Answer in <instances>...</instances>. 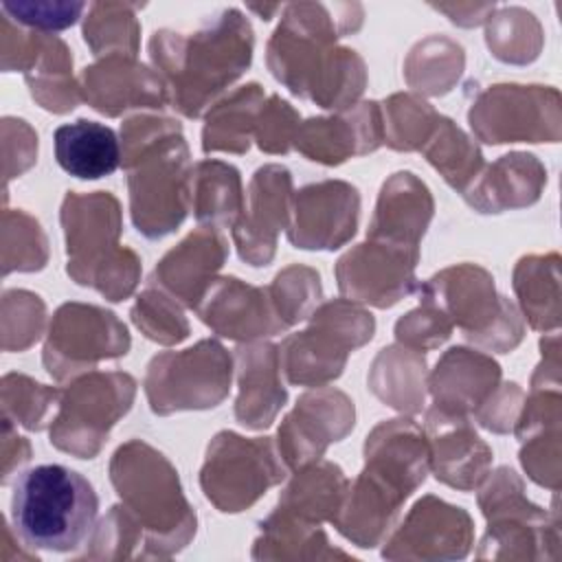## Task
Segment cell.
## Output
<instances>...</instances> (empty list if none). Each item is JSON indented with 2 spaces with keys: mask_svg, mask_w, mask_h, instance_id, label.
I'll use <instances>...</instances> for the list:
<instances>
[{
  "mask_svg": "<svg viewBox=\"0 0 562 562\" xmlns=\"http://www.w3.org/2000/svg\"><path fill=\"white\" fill-rule=\"evenodd\" d=\"M362 22L360 4L292 2L268 42V66L294 94L310 97L323 108H342L364 88V64L336 46L342 33Z\"/></svg>",
  "mask_w": 562,
  "mask_h": 562,
  "instance_id": "6da1fadb",
  "label": "cell"
},
{
  "mask_svg": "<svg viewBox=\"0 0 562 562\" xmlns=\"http://www.w3.org/2000/svg\"><path fill=\"white\" fill-rule=\"evenodd\" d=\"M156 68L171 86L176 108L198 116L202 108L233 83L250 64L252 26L235 9H222L193 33L156 31L149 40Z\"/></svg>",
  "mask_w": 562,
  "mask_h": 562,
  "instance_id": "7a4b0ae2",
  "label": "cell"
},
{
  "mask_svg": "<svg viewBox=\"0 0 562 562\" xmlns=\"http://www.w3.org/2000/svg\"><path fill=\"white\" fill-rule=\"evenodd\" d=\"M121 160L130 169V204L138 233L149 239L171 233L187 215L191 180L178 123L156 116L125 121Z\"/></svg>",
  "mask_w": 562,
  "mask_h": 562,
  "instance_id": "3957f363",
  "label": "cell"
},
{
  "mask_svg": "<svg viewBox=\"0 0 562 562\" xmlns=\"http://www.w3.org/2000/svg\"><path fill=\"white\" fill-rule=\"evenodd\" d=\"M97 512L92 483L66 465H35L15 479L11 520L26 547L75 551L90 536Z\"/></svg>",
  "mask_w": 562,
  "mask_h": 562,
  "instance_id": "277c9868",
  "label": "cell"
},
{
  "mask_svg": "<svg viewBox=\"0 0 562 562\" xmlns=\"http://www.w3.org/2000/svg\"><path fill=\"white\" fill-rule=\"evenodd\" d=\"M68 274L81 285H94L110 301L125 299L138 279L132 250H116L121 231L119 202L103 191L68 193L61 206Z\"/></svg>",
  "mask_w": 562,
  "mask_h": 562,
  "instance_id": "5b68a950",
  "label": "cell"
},
{
  "mask_svg": "<svg viewBox=\"0 0 562 562\" xmlns=\"http://www.w3.org/2000/svg\"><path fill=\"white\" fill-rule=\"evenodd\" d=\"M373 334L371 314L336 301L314 314V323L283 345V364L294 384H323L338 378L349 349L360 347Z\"/></svg>",
  "mask_w": 562,
  "mask_h": 562,
  "instance_id": "8992f818",
  "label": "cell"
},
{
  "mask_svg": "<svg viewBox=\"0 0 562 562\" xmlns=\"http://www.w3.org/2000/svg\"><path fill=\"white\" fill-rule=\"evenodd\" d=\"M231 360L215 340L198 342L180 353L156 356L149 364L145 391L154 413L215 406L228 391Z\"/></svg>",
  "mask_w": 562,
  "mask_h": 562,
  "instance_id": "52a82bcc",
  "label": "cell"
},
{
  "mask_svg": "<svg viewBox=\"0 0 562 562\" xmlns=\"http://www.w3.org/2000/svg\"><path fill=\"white\" fill-rule=\"evenodd\" d=\"M132 397L134 380L125 373H94L79 380L64 395L50 426V443L83 459L94 457Z\"/></svg>",
  "mask_w": 562,
  "mask_h": 562,
  "instance_id": "ba28073f",
  "label": "cell"
},
{
  "mask_svg": "<svg viewBox=\"0 0 562 562\" xmlns=\"http://www.w3.org/2000/svg\"><path fill=\"white\" fill-rule=\"evenodd\" d=\"M283 476L268 439L220 432L209 446L202 487L222 512H239Z\"/></svg>",
  "mask_w": 562,
  "mask_h": 562,
  "instance_id": "9c48e42d",
  "label": "cell"
},
{
  "mask_svg": "<svg viewBox=\"0 0 562 562\" xmlns=\"http://www.w3.org/2000/svg\"><path fill=\"white\" fill-rule=\"evenodd\" d=\"M127 347L130 336L112 312L94 305L66 303L50 323L44 364L50 375L64 380L101 358L125 353Z\"/></svg>",
  "mask_w": 562,
  "mask_h": 562,
  "instance_id": "30bf717a",
  "label": "cell"
},
{
  "mask_svg": "<svg viewBox=\"0 0 562 562\" xmlns=\"http://www.w3.org/2000/svg\"><path fill=\"white\" fill-rule=\"evenodd\" d=\"M2 68L24 70L35 101L53 112H68L77 105L72 86V57L68 46L40 31H22L2 13Z\"/></svg>",
  "mask_w": 562,
  "mask_h": 562,
  "instance_id": "8fae6325",
  "label": "cell"
},
{
  "mask_svg": "<svg viewBox=\"0 0 562 562\" xmlns=\"http://www.w3.org/2000/svg\"><path fill=\"white\" fill-rule=\"evenodd\" d=\"M417 246H402L380 239L347 252L336 268L340 292L378 307L397 303L413 290Z\"/></svg>",
  "mask_w": 562,
  "mask_h": 562,
  "instance_id": "7c38bea8",
  "label": "cell"
},
{
  "mask_svg": "<svg viewBox=\"0 0 562 562\" xmlns=\"http://www.w3.org/2000/svg\"><path fill=\"white\" fill-rule=\"evenodd\" d=\"M358 206V191L345 182L310 184L296 193L288 237L301 248L334 250L356 233Z\"/></svg>",
  "mask_w": 562,
  "mask_h": 562,
  "instance_id": "4fadbf2b",
  "label": "cell"
},
{
  "mask_svg": "<svg viewBox=\"0 0 562 562\" xmlns=\"http://www.w3.org/2000/svg\"><path fill=\"white\" fill-rule=\"evenodd\" d=\"M290 211V173L279 165L261 167L250 182L248 213L235 224V241L241 259L263 266L274 255L277 233Z\"/></svg>",
  "mask_w": 562,
  "mask_h": 562,
  "instance_id": "5bb4252c",
  "label": "cell"
},
{
  "mask_svg": "<svg viewBox=\"0 0 562 562\" xmlns=\"http://www.w3.org/2000/svg\"><path fill=\"white\" fill-rule=\"evenodd\" d=\"M540 86H492L470 110L474 132L487 143L544 138L542 105L547 94Z\"/></svg>",
  "mask_w": 562,
  "mask_h": 562,
  "instance_id": "9a60e30c",
  "label": "cell"
},
{
  "mask_svg": "<svg viewBox=\"0 0 562 562\" xmlns=\"http://www.w3.org/2000/svg\"><path fill=\"white\" fill-rule=\"evenodd\" d=\"M81 88L86 101L108 116L138 105L160 108L167 101L160 77L127 55H108L88 66L81 75Z\"/></svg>",
  "mask_w": 562,
  "mask_h": 562,
  "instance_id": "2e32d148",
  "label": "cell"
},
{
  "mask_svg": "<svg viewBox=\"0 0 562 562\" xmlns=\"http://www.w3.org/2000/svg\"><path fill=\"white\" fill-rule=\"evenodd\" d=\"M351 402L338 391L307 393L301 397L296 411L279 428V446L290 465H299L312 457H318L329 441H338L353 426V415H331L351 411Z\"/></svg>",
  "mask_w": 562,
  "mask_h": 562,
  "instance_id": "e0dca14e",
  "label": "cell"
},
{
  "mask_svg": "<svg viewBox=\"0 0 562 562\" xmlns=\"http://www.w3.org/2000/svg\"><path fill=\"white\" fill-rule=\"evenodd\" d=\"M296 147L325 165H338L356 154L373 151L380 145V121L375 103H362L351 114L310 119L294 136Z\"/></svg>",
  "mask_w": 562,
  "mask_h": 562,
  "instance_id": "ac0fdd59",
  "label": "cell"
},
{
  "mask_svg": "<svg viewBox=\"0 0 562 562\" xmlns=\"http://www.w3.org/2000/svg\"><path fill=\"white\" fill-rule=\"evenodd\" d=\"M263 299V290L244 285L237 279H222L209 290L204 305L198 310L202 321L217 334L248 340L283 329L279 316L272 314Z\"/></svg>",
  "mask_w": 562,
  "mask_h": 562,
  "instance_id": "d6986e66",
  "label": "cell"
},
{
  "mask_svg": "<svg viewBox=\"0 0 562 562\" xmlns=\"http://www.w3.org/2000/svg\"><path fill=\"white\" fill-rule=\"evenodd\" d=\"M432 215L428 189L413 173H395L382 189L371 222V239L417 246Z\"/></svg>",
  "mask_w": 562,
  "mask_h": 562,
  "instance_id": "ffe728a7",
  "label": "cell"
},
{
  "mask_svg": "<svg viewBox=\"0 0 562 562\" xmlns=\"http://www.w3.org/2000/svg\"><path fill=\"white\" fill-rule=\"evenodd\" d=\"M53 140L59 167L81 180H97L114 173L123 158L116 132L97 121L79 119L59 125Z\"/></svg>",
  "mask_w": 562,
  "mask_h": 562,
  "instance_id": "44dd1931",
  "label": "cell"
},
{
  "mask_svg": "<svg viewBox=\"0 0 562 562\" xmlns=\"http://www.w3.org/2000/svg\"><path fill=\"white\" fill-rule=\"evenodd\" d=\"M226 257L224 239L213 231H195L156 266V277L187 305H198L213 272Z\"/></svg>",
  "mask_w": 562,
  "mask_h": 562,
  "instance_id": "7402d4cb",
  "label": "cell"
},
{
  "mask_svg": "<svg viewBox=\"0 0 562 562\" xmlns=\"http://www.w3.org/2000/svg\"><path fill=\"white\" fill-rule=\"evenodd\" d=\"M239 397L237 419L248 428H266L285 402V391L277 378V351L272 345L237 349Z\"/></svg>",
  "mask_w": 562,
  "mask_h": 562,
  "instance_id": "603a6c76",
  "label": "cell"
},
{
  "mask_svg": "<svg viewBox=\"0 0 562 562\" xmlns=\"http://www.w3.org/2000/svg\"><path fill=\"white\" fill-rule=\"evenodd\" d=\"M428 426L435 439L437 479L450 485L472 487L490 461V450L468 430L461 415L432 408L428 413Z\"/></svg>",
  "mask_w": 562,
  "mask_h": 562,
  "instance_id": "cb8c5ba5",
  "label": "cell"
},
{
  "mask_svg": "<svg viewBox=\"0 0 562 562\" xmlns=\"http://www.w3.org/2000/svg\"><path fill=\"white\" fill-rule=\"evenodd\" d=\"M424 299H441V307L474 338L483 331V314L494 312L496 296L487 272L461 266L435 277L424 288Z\"/></svg>",
  "mask_w": 562,
  "mask_h": 562,
  "instance_id": "d4e9b609",
  "label": "cell"
},
{
  "mask_svg": "<svg viewBox=\"0 0 562 562\" xmlns=\"http://www.w3.org/2000/svg\"><path fill=\"white\" fill-rule=\"evenodd\" d=\"M259 105H263V92L257 83L241 86L237 92L217 103L204 125L202 149L204 151H246L248 134L257 127Z\"/></svg>",
  "mask_w": 562,
  "mask_h": 562,
  "instance_id": "484cf974",
  "label": "cell"
},
{
  "mask_svg": "<svg viewBox=\"0 0 562 562\" xmlns=\"http://www.w3.org/2000/svg\"><path fill=\"white\" fill-rule=\"evenodd\" d=\"M189 193L195 217L215 226L231 224L241 211V187L235 167L206 160L191 169Z\"/></svg>",
  "mask_w": 562,
  "mask_h": 562,
  "instance_id": "4316f807",
  "label": "cell"
},
{
  "mask_svg": "<svg viewBox=\"0 0 562 562\" xmlns=\"http://www.w3.org/2000/svg\"><path fill=\"white\" fill-rule=\"evenodd\" d=\"M509 176L512 178H507V167H505V156H503L479 184L468 189L465 200L483 213H498L501 209H507V191L509 189H516L522 204H529L538 198L544 173H542L540 165L533 160V156L512 154Z\"/></svg>",
  "mask_w": 562,
  "mask_h": 562,
  "instance_id": "83f0119b",
  "label": "cell"
},
{
  "mask_svg": "<svg viewBox=\"0 0 562 562\" xmlns=\"http://www.w3.org/2000/svg\"><path fill=\"white\" fill-rule=\"evenodd\" d=\"M136 9L138 4L127 2H94L88 7L83 40L94 55H136L140 35Z\"/></svg>",
  "mask_w": 562,
  "mask_h": 562,
  "instance_id": "f1b7e54d",
  "label": "cell"
},
{
  "mask_svg": "<svg viewBox=\"0 0 562 562\" xmlns=\"http://www.w3.org/2000/svg\"><path fill=\"white\" fill-rule=\"evenodd\" d=\"M426 156L454 189H465V182L472 176L476 178L483 162L476 145H472L470 138L452 125V121L441 116L437 121L435 143L426 149Z\"/></svg>",
  "mask_w": 562,
  "mask_h": 562,
  "instance_id": "f546056e",
  "label": "cell"
},
{
  "mask_svg": "<svg viewBox=\"0 0 562 562\" xmlns=\"http://www.w3.org/2000/svg\"><path fill=\"white\" fill-rule=\"evenodd\" d=\"M490 29H496V31L507 33V35L512 33V37L487 44L498 59L527 61V59H533L538 55L540 26L533 20V13H529L525 9H518V7L501 9L498 13L490 15Z\"/></svg>",
  "mask_w": 562,
  "mask_h": 562,
  "instance_id": "4dcf8cb0",
  "label": "cell"
},
{
  "mask_svg": "<svg viewBox=\"0 0 562 562\" xmlns=\"http://www.w3.org/2000/svg\"><path fill=\"white\" fill-rule=\"evenodd\" d=\"M134 323L145 331L147 338L158 342H178L189 334L187 321L180 310L167 301L160 292L147 290L132 310Z\"/></svg>",
  "mask_w": 562,
  "mask_h": 562,
  "instance_id": "1f68e13d",
  "label": "cell"
},
{
  "mask_svg": "<svg viewBox=\"0 0 562 562\" xmlns=\"http://www.w3.org/2000/svg\"><path fill=\"white\" fill-rule=\"evenodd\" d=\"M4 237L15 239L13 252L4 255V274L11 270H37L46 261V241L40 224L20 211L4 213Z\"/></svg>",
  "mask_w": 562,
  "mask_h": 562,
  "instance_id": "d6a6232c",
  "label": "cell"
},
{
  "mask_svg": "<svg viewBox=\"0 0 562 562\" xmlns=\"http://www.w3.org/2000/svg\"><path fill=\"white\" fill-rule=\"evenodd\" d=\"M55 395L57 391L44 389L24 375L11 373L2 380L4 417L15 415V419L26 428H42V415Z\"/></svg>",
  "mask_w": 562,
  "mask_h": 562,
  "instance_id": "836d02e7",
  "label": "cell"
},
{
  "mask_svg": "<svg viewBox=\"0 0 562 562\" xmlns=\"http://www.w3.org/2000/svg\"><path fill=\"white\" fill-rule=\"evenodd\" d=\"M86 9L83 2H4L2 13L40 33L61 31L77 22L81 11Z\"/></svg>",
  "mask_w": 562,
  "mask_h": 562,
  "instance_id": "e575fe53",
  "label": "cell"
},
{
  "mask_svg": "<svg viewBox=\"0 0 562 562\" xmlns=\"http://www.w3.org/2000/svg\"><path fill=\"white\" fill-rule=\"evenodd\" d=\"M299 114L279 97H270L257 119V140L263 151L285 154L294 140V125Z\"/></svg>",
  "mask_w": 562,
  "mask_h": 562,
  "instance_id": "d590c367",
  "label": "cell"
},
{
  "mask_svg": "<svg viewBox=\"0 0 562 562\" xmlns=\"http://www.w3.org/2000/svg\"><path fill=\"white\" fill-rule=\"evenodd\" d=\"M395 331L400 340H406L411 345L432 347L443 342L450 336V325L446 323L441 312L437 314L430 310H417V312H411L406 318H402Z\"/></svg>",
  "mask_w": 562,
  "mask_h": 562,
  "instance_id": "8d00e7d4",
  "label": "cell"
},
{
  "mask_svg": "<svg viewBox=\"0 0 562 562\" xmlns=\"http://www.w3.org/2000/svg\"><path fill=\"white\" fill-rule=\"evenodd\" d=\"M437 11L446 13L452 22L463 24V26H472L483 22L485 18H490L494 13V4H432Z\"/></svg>",
  "mask_w": 562,
  "mask_h": 562,
  "instance_id": "74e56055",
  "label": "cell"
},
{
  "mask_svg": "<svg viewBox=\"0 0 562 562\" xmlns=\"http://www.w3.org/2000/svg\"><path fill=\"white\" fill-rule=\"evenodd\" d=\"M250 11H257L263 20H270V13L274 11H281L279 4H272V7H259V4H250Z\"/></svg>",
  "mask_w": 562,
  "mask_h": 562,
  "instance_id": "f35d334b",
  "label": "cell"
}]
</instances>
